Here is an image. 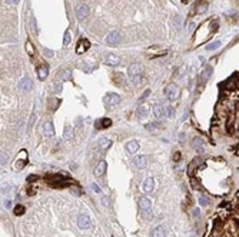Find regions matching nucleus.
<instances>
[{
	"label": "nucleus",
	"mask_w": 239,
	"mask_h": 237,
	"mask_svg": "<svg viewBox=\"0 0 239 237\" xmlns=\"http://www.w3.org/2000/svg\"><path fill=\"white\" fill-rule=\"evenodd\" d=\"M142 66L141 64H136V63H133V64L129 66V69H127V73H129V76L132 77V80L135 82L136 84L141 83V76H142Z\"/></svg>",
	"instance_id": "obj_1"
},
{
	"label": "nucleus",
	"mask_w": 239,
	"mask_h": 237,
	"mask_svg": "<svg viewBox=\"0 0 239 237\" xmlns=\"http://www.w3.org/2000/svg\"><path fill=\"white\" fill-rule=\"evenodd\" d=\"M119 102H120V96H119V94H116V93H108L103 97L105 106L110 107V109H112L113 106H116Z\"/></svg>",
	"instance_id": "obj_2"
},
{
	"label": "nucleus",
	"mask_w": 239,
	"mask_h": 237,
	"mask_svg": "<svg viewBox=\"0 0 239 237\" xmlns=\"http://www.w3.org/2000/svg\"><path fill=\"white\" fill-rule=\"evenodd\" d=\"M165 96L168 97V100H176L179 96V89L175 86V84H170V86H168V87L165 89Z\"/></svg>",
	"instance_id": "obj_3"
},
{
	"label": "nucleus",
	"mask_w": 239,
	"mask_h": 237,
	"mask_svg": "<svg viewBox=\"0 0 239 237\" xmlns=\"http://www.w3.org/2000/svg\"><path fill=\"white\" fill-rule=\"evenodd\" d=\"M27 162V152L26 150H22L19 154V157L16 159V162H14V169L16 170H22L24 167V164Z\"/></svg>",
	"instance_id": "obj_4"
},
{
	"label": "nucleus",
	"mask_w": 239,
	"mask_h": 237,
	"mask_svg": "<svg viewBox=\"0 0 239 237\" xmlns=\"http://www.w3.org/2000/svg\"><path fill=\"white\" fill-rule=\"evenodd\" d=\"M119 42H120V33L116 32V30L110 32L106 36V43H108L109 46H116Z\"/></svg>",
	"instance_id": "obj_5"
},
{
	"label": "nucleus",
	"mask_w": 239,
	"mask_h": 237,
	"mask_svg": "<svg viewBox=\"0 0 239 237\" xmlns=\"http://www.w3.org/2000/svg\"><path fill=\"white\" fill-rule=\"evenodd\" d=\"M76 16H77V19L79 20H83L86 19L87 16H89V7L86 5H79L77 7H76Z\"/></svg>",
	"instance_id": "obj_6"
},
{
	"label": "nucleus",
	"mask_w": 239,
	"mask_h": 237,
	"mask_svg": "<svg viewBox=\"0 0 239 237\" xmlns=\"http://www.w3.org/2000/svg\"><path fill=\"white\" fill-rule=\"evenodd\" d=\"M89 47H90V42L87 39H84V37L80 39L79 43H77V47H76V53H77V54H82V53H84Z\"/></svg>",
	"instance_id": "obj_7"
},
{
	"label": "nucleus",
	"mask_w": 239,
	"mask_h": 237,
	"mask_svg": "<svg viewBox=\"0 0 239 237\" xmlns=\"http://www.w3.org/2000/svg\"><path fill=\"white\" fill-rule=\"evenodd\" d=\"M77 226H79V228H82V230H84V228H89L90 226H92V223H90V218L86 216V214H82V216H79L77 217Z\"/></svg>",
	"instance_id": "obj_8"
},
{
	"label": "nucleus",
	"mask_w": 239,
	"mask_h": 237,
	"mask_svg": "<svg viewBox=\"0 0 239 237\" xmlns=\"http://www.w3.org/2000/svg\"><path fill=\"white\" fill-rule=\"evenodd\" d=\"M139 207H141V210H143V211H149V210L152 209V201H150L146 196H142L141 199H139Z\"/></svg>",
	"instance_id": "obj_9"
},
{
	"label": "nucleus",
	"mask_w": 239,
	"mask_h": 237,
	"mask_svg": "<svg viewBox=\"0 0 239 237\" xmlns=\"http://www.w3.org/2000/svg\"><path fill=\"white\" fill-rule=\"evenodd\" d=\"M133 163H135V166L137 169L148 167V159H146V156H136V157L133 159Z\"/></svg>",
	"instance_id": "obj_10"
},
{
	"label": "nucleus",
	"mask_w": 239,
	"mask_h": 237,
	"mask_svg": "<svg viewBox=\"0 0 239 237\" xmlns=\"http://www.w3.org/2000/svg\"><path fill=\"white\" fill-rule=\"evenodd\" d=\"M19 87L24 92H29V90H32L33 87V82L32 79H29V77H23V79L19 82Z\"/></svg>",
	"instance_id": "obj_11"
},
{
	"label": "nucleus",
	"mask_w": 239,
	"mask_h": 237,
	"mask_svg": "<svg viewBox=\"0 0 239 237\" xmlns=\"http://www.w3.org/2000/svg\"><path fill=\"white\" fill-rule=\"evenodd\" d=\"M105 172H106V162H105V160H100V162L98 163L96 169H95V176L102 177L105 174Z\"/></svg>",
	"instance_id": "obj_12"
},
{
	"label": "nucleus",
	"mask_w": 239,
	"mask_h": 237,
	"mask_svg": "<svg viewBox=\"0 0 239 237\" xmlns=\"http://www.w3.org/2000/svg\"><path fill=\"white\" fill-rule=\"evenodd\" d=\"M155 189V181L152 177H148L145 181H143V191L145 193H152Z\"/></svg>",
	"instance_id": "obj_13"
},
{
	"label": "nucleus",
	"mask_w": 239,
	"mask_h": 237,
	"mask_svg": "<svg viewBox=\"0 0 239 237\" xmlns=\"http://www.w3.org/2000/svg\"><path fill=\"white\" fill-rule=\"evenodd\" d=\"M137 150H139V143H137L136 140H130V141L126 144V152L129 154L137 153Z\"/></svg>",
	"instance_id": "obj_14"
},
{
	"label": "nucleus",
	"mask_w": 239,
	"mask_h": 237,
	"mask_svg": "<svg viewBox=\"0 0 239 237\" xmlns=\"http://www.w3.org/2000/svg\"><path fill=\"white\" fill-rule=\"evenodd\" d=\"M105 63L109 66H117L120 63V59L117 56H115V54H106L105 56Z\"/></svg>",
	"instance_id": "obj_15"
},
{
	"label": "nucleus",
	"mask_w": 239,
	"mask_h": 237,
	"mask_svg": "<svg viewBox=\"0 0 239 237\" xmlns=\"http://www.w3.org/2000/svg\"><path fill=\"white\" fill-rule=\"evenodd\" d=\"M43 134L50 136V137L55 134V127H53V124L50 121H45V123H43Z\"/></svg>",
	"instance_id": "obj_16"
},
{
	"label": "nucleus",
	"mask_w": 239,
	"mask_h": 237,
	"mask_svg": "<svg viewBox=\"0 0 239 237\" xmlns=\"http://www.w3.org/2000/svg\"><path fill=\"white\" fill-rule=\"evenodd\" d=\"M166 236V232H165L163 226H158L152 230V237H165Z\"/></svg>",
	"instance_id": "obj_17"
},
{
	"label": "nucleus",
	"mask_w": 239,
	"mask_h": 237,
	"mask_svg": "<svg viewBox=\"0 0 239 237\" xmlns=\"http://www.w3.org/2000/svg\"><path fill=\"white\" fill-rule=\"evenodd\" d=\"M93 67H95V63L92 60H86L83 64L80 66V69L83 70V71H86V73H90L93 70Z\"/></svg>",
	"instance_id": "obj_18"
},
{
	"label": "nucleus",
	"mask_w": 239,
	"mask_h": 237,
	"mask_svg": "<svg viewBox=\"0 0 239 237\" xmlns=\"http://www.w3.org/2000/svg\"><path fill=\"white\" fill-rule=\"evenodd\" d=\"M47 73H49L47 66H40V67L37 69V76H39V79H40V80H45V79H46Z\"/></svg>",
	"instance_id": "obj_19"
},
{
	"label": "nucleus",
	"mask_w": 239,
	"mask_h": 237,
	"mask_svg": "<svg viewBox=\"0 0 239 237\" xmlns=\"http://www.w3.org/2000/svg\"><path fill=\"white\" fill-rule=\"evenodd\" d=\"M192 146H193V149L195 150H198L199 153H202L203 152V141H202L201 139H193V143H192Z\"/></svg>",
	"instance_id": "obj_20"
},
{
	"label": "nucleus",
	"mask_w": 239,
	"mask_h": 237,
	"mask_svg": "<svg viewBox=\"0 0 239 237\" xmlns=\"http://www.w3.org/2000/svg\"><path fill=\"white\" fill-rule=\"evenodd\" d=\"M182 23H183V19H182V16H175V19H173V24H175V27H176V30H180V27H182Z\"/></svg>",
	"instance_id": "obj_21"
},
{
	"label": "nucleus",
	"mask_w": 239,
	"mask_h": 237,
	"mask_svg": "<svg viewBox=\"0 0 239 237\" xmlns=\"http://www.w3.org/2000/svg\"><path fill=\"white\" fill-rule=\"evenodd\" d=\"M153 114H155V117H162V116H163V106L156 104V106L153 107Z\"/></svg>",
	"instance_id": "obj_22"
},
{
	"label": "nucleus",
	"mask_w": 239,
	"mask_h": 237,
	"mask_svg": "<svg viewBox=\"0 0 239 237\" xmlns=\"http://www.w3.org/2000/svg\"><path fill=\"white\" fill-rule=\"evenodd\" d=\"M63 137H65L66 140H70L72 137H73V130H72L69 126H66V129H65V133H63Z\"/></svg>",
	"instance_id": "obj_23"
},
{
	"label": "nucleus",
	"mask_w": 239,
	"mask_h": 237,
	"mask_svg": "<svg viewBox=\"0 0 239 237\" xmlns=\"http://www.w3.org/2000/svg\"><path fill=\"white\" fill-rule=\"evenodd\" d=\"M173 116V110L170 106H163V117H172Z\"/></svg>",
	"instance_id": "obj_24"
},
{
	"label": "nucleus",
	"mask_w": 239,
	"mask_h": 237,
	"mask_svg": "<svg viewBox=\"0 0 239 237\" xmlns=\"http://www.w3.org/2000/svg\"><path fill=\"white\" fill-rule=\"evenodd\" d=\"M211 75H212V67H206V69L203 70V75H202V80L203 82H206L209 77H211Z\"/></svg>",
	"instance_id": "obj_25"
},
{
	"label": "nucleus",
	"mask_w": 239,
	"mask_h": 237,
	"mask_svg": "<svg viewBox=\"0 0 239 237\" xmlns=\"http://www.w3.org/2000/svg\"><path fill=\"white\" fill-rule=\"evenodd\" d=\"M26 51H27V54L29 56H33L34 54V47H33V44H32V42H26Z\"/></svg>",
	"instance_id": "obj_26"
},
{
	"label": "nucleus",
	"mask_w": 239,
	"mask_h": 237,
	"mask_svg": "<svg viewBox=\"0 0 239 237\" xmlns=\"http://www.w3.org/2000/svg\"><path fill=\"white\" fill-rule=\"evenodd\" d=\"M148 109L146 107H139V110H137V116L141 117V119H145L146 116H148Z\"/></svg>",
	"instance_id": "obj_27"
},
{
	"label": "nucleus",
	"mask_w": 239,
	"mask_h": 237,
	"mask_svg": "<svg viewBox=\"0 0 239 237\" xmlns=\"http://www.w3.org/2000/svg\"><path fill=\"white\" fill-rule=\"evenodd\" d=\"M100 124H102V129H108V127L112 126V120L108 119V117H106V119H102V123H100Z\"/></svg>",
	"instance_id": "obj_28"
},
{
	"label": "nucleus",
	"mask_w": 239,
	"mask_h": 237,
	"mask_svg": "<svg viewBox=\"0 0 239 237\" xmlns=\"http://www.w3.org/2000/svg\"><path fill=\"white\" fill-rule=\"evenodd\" d=\"M110 143H112V141H110V140L109 139H100V147H102V149H108L109 146H110Z\"/></svg>",
	"instance_id": "obj_29"
},
{
	"label": "nucleus",
	"mask_w": 239,
	"mask_h": 237,
	"mask_svg": "<svg viewBox=\"0 0 239 237\" xmlns=\"http://www.w3.org/2000/svg\"><path fill=\"white\" fill-rule=\"evenodd\" d=\"M23 213H24V207L22 204H17L14 207V214H16V216H22Z\"/></svg>",
	"instance_id": "obj_30"
},
{
	"label": "nucleus",
	"mask_w": 239,
	"mask_h": 237,
	"mask_svg": "<svg viewBox=\"0 0 239 237\" xmlns=\"http://www.w3.org/2000/svg\"><path fill=\"white\" fill-rule=\"evenodd\" d=\"M60 80H69L70 79V71L69 70H65V71H62V75L59 76Z\"/></svg>",
	"instance_id": "obj_31"
},
{
	"label": "nucleus",
	"mask_w": 239,
	"mask_h": 237,
	"mask_svg": "<svg viewBox=\"0 0 239 237\" xmlns=\"http://www.w3.org/2000/svg\"><path fill=\"white\" fill-rule=\"evenodd\" d=\"M220 47V42H215V43H211V44H208V50H215Z\"/></svg>",
	"instance_id": "obj_32"
},
{
	"label": "nucleus",
	"mask_w": 239,
	"mask_h": 237,
	"mask_svg": "<svg viewBox=\"0 0 239 237\" xmlns=\"http://www.w3.org/2000/svg\"><path fill=\"white\" fill-rule=\"evenodd\" d=\"M70 30H66V33H65V40H63V42H65V44H69V43H70Z\"/></svg>",
	"instance_id": "obj_33"
},
{
	"label": "nucleus",
	"mask_w": 239,
	"mask_h": 237,
	"mask_svg": "<svg viewBox=\"0 0 239 237\" xmlns=\"http://www.w3.org/2000/svg\"><path fill=\"white\" fill-rule=\"evenodd\" d=\"M146 129L149 131H155L156 129H159V124H156V123H152V124H148L146 126Z\"/></svg>",
	"instance_id": "obj_34"
},
{
	"label": "nucleus",
	"mask_w": 239,
	"mask_h": 237,
	"mask_svg": "<svg viewBox=\"0 0 239 237\" xmlns=\"http://www.w3.org/2000/svg\"><path fill=\"white\" fill-rule=\"evenodd\" d=\"M30 26H32V32L36 33L37 29H36V23H34V17H30Z\"/></svg>",
	"instance_id": "obj_35"
},
{
	"label": "nucleus",
	"mask_w": 239,
	"mask_h": 237,
	"mask_svg": "<svg viewBox=\"0 0 239 237\" xmlns=\"http://www.w3.org/2000/svg\"><path fill=\"white\" fill-rule=\"evenodd\" d=\"M199 203H201L202 206H208V204H209V201H208V199L205 197V196H202L201 199H199Z\"/></svg>",
	"instance_id": "obj_36"
},
{
	"label": "nucleus",
	"mask_w": 239,
	"mask_h": 237,
	"mask_svg": "<svg viewBox=\"0 0 239 237\" xmlns=\"http://www.w3.org/2000/svg\"><path fill=\"white\" fill-rule=\"evenodd\" d=\"M206 7H208V5H206V3H203V5H202L201 7L198 9V13H203V12L206 10Z\"/></svg>",
	"instance_id": "obj_37"
},
{
	"label": "nucleus",
	"mask_w": 239,
	"mask_h": 237,
	"mask_svg": "<svg viewBox=\"0 0 239 237\" xmlns=\"http://www.w3.org/2000/svg\"><path fill=\"white\" fill-rule=\"evenodd\" d=\"M92 190H93L95 193H100V189H99V186H98V184H95V183L92 184Z\"/></svg>",
	"instance_id": "obj_38"
},
{
	"label": "nucleus",
	"mask_w": 239,
	"mask_h": 237,
	"mask_svg": "<svg viewBox=\"0 0 239 237\" xmlns=\"http://www.w3.org/2000/svg\"><path fill=\"white\" fill-rule=\"evenodd\" d=\"M6 163H7V154L3 153L2 154V164H6Z\"/></svg>",
	"instance_id": "obj_39"
},
{
	"label": "nucleus",
	"mask_w": 239,
	"mask_h": 237,
	"mask_svg": "<svg viewBox=\"0 0 239 237\" xmlns=\"http://www.w3.org/2000/svg\"><path fill=\"white\" fill-rule=\"evenodd\" d=\"M45 56H46V57H52L53 56V51L49 50V49H46V50H45Z\"/></svg>",
	"instance_id": "obj_40"
},
{
	"label": "nucleus",
	"mask_w": 239,
	"mask_h": 237,
	"mask_svg": "<svg viewBox=\"0 0 239 237\" xmlns=\"http://www.w3.org/2000/svg\"><path fill=\"white\" fill-rule=\"evenodd\" d=\"M150 94V90H146L145 93L142 94V97H141V100H145V99H148V96Z\"/></svg>",
	"instance_id": "obj_41"
},
{
	"label": "nucleus",
	"mask_w": 239,
	"mask_h": 237,
	"mask_svg": "<svg viewBox=\"0 0 239 237\" xmlns=\"http://www.w3.org/2000/svg\"><path fill=\"white\" fill-rule=\"evenodd\" d=\"M173 160L175 162H179V160H180V153H179V152H176V153L173 154Z\"/></svg>",
	"instance_id": "obj_42"
},
{
	"label": "nucleus",
	"mask_w": 239,
	"mask_h": 237,
	"mask_svg": "<svg viewBox=\"0 0 239 237\" xmlns=\"http://www.w3.org/2000/svg\"><path fill=\"white\" fill-rule=\"evenodd\" d=\"M6 2H7L9 5H17V3H19V0H6Z\"/></svg>",
	"instance_id": "obj_43"
},
{
	"label": "nucleus",
	"mask_w": 239,
	"mask_h": 237,
	"mask_svg": "<svg viewBox=\"0 0 239 237\" xmlns=\"http://www.w3.org/2000/svg\"><path fill=\"white\" fill-rule=\"evenodd\" d=\"M193 216H195V217H199V216H201V211H199L198 209H195L193 210Z\"/></svg>",
	"instance_id": "obj_44"
},
{
	"label": "nucleus",
	"mask_w": 239,
	"mask_h": 237,
	"mask_svg": "<svg viewBox=\"0 0 239 237\" xmlns=\"http://www.w3.org/2000/svg\"><path fill=\"white\" fill-rule=\"evenodd\" d=\"M6 207H10V200H6V203H5Z\"/></svg>",
	"instance_id": "obj_45"
},
{
	"label": "nucleus",
	"mask_w": 239,
	"mask_h": 237,
	"mask_svg": "<svg viewBox=\"0 0 239 237\" xmlns=\"http://www.w3.org/2000/svg\"><path fill=\"white\" fill-rule=\"evenodd\" d=\"M103 204H105V206H108V204H109V201H108V199H106V197L103 199Z\"/></svg>",
	"instance_id": "obj_46"
},
{
	"label": "nucleus",
	"mask_w": 239,
	"mask_h": 237,
	"mask_svg": "<svg viewBox=\"0 0 239 237\" xmlns=\"http://www.w3.org/2000/svg\"><path fill=\"white\" fill-rule=\"evenodd\" d=\"M186 2H187V0H182V3H186Z\"/></svg>",
	"instance_id": "obj_47"
}]
</instances>
